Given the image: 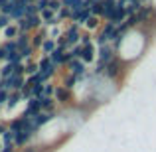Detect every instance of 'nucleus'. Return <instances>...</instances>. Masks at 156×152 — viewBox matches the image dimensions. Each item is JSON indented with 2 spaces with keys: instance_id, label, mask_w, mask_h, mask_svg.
Returning <instances> with one entry per match:
<instances>
[{
  "instance_id": "15",
  "label": "nucleus",
  "mask_w": 156,
  "mask_h": 152,
  "mask_svg": "<svg viewBox=\"0 0 156 152\" xmlns=\"http://www.w3.org/2000/svg\"><path fill=\"white\" fill-rule=\"evenodd\" d=\"M0 79H2V77H0Z\"/></svg>"
},
{
  "instance_id": "11",
  "label": "nucleus",
  "mask_w": 156,
  "mask_h": 152,
  "mask_svg": "<svg viewBox=\"0 0 156 152\" xmlns=\"http://www.w3.org/2000/svg\"><path fill=\"white\" fill-rule=\"evenodd\" d=\"M18 152H44V148L40 144H30V146H26V148H22V150H18Z\"/></svg>"
},
{
  "instance_id": "1",
  "label": "nucleus",
  "mask_w": 156,
  "mask_h": 152,
  "mask_svg": "<svg viewBox=\"0 0 156 152\" xmlns=\"http://www.w3.org/2000/svg\"><path fill=\"white\" fill-rule=\"evenodd\" d=\"M156 28H134L129 30L125 36L119 38V46H117V57L122 61L125 65H134L148 50L150 42H152Z\"/></svg>"
},
{
  "instance_id": "4",
  "label": "nucleus",
  "mask_w": 156,
  "mask_h": 152,
  "mask_svg": "<svg viewBox=\"0 0 156 152\" xmlns=\"http://www.w3.org/2000/svg\"><path fill=\"white\" fill-rule=\"evenodd\" d=\"M65 71L71 73L73 77H77V79H83V77H87V73H89V65H85L81 59H71L67 65H65Z\"/></svg>"
},
{
  "instance_id": "9",
  "label": "nucleus",
  "mask_w": 156,
  "mask_h": 152,
  "mask_svg": "<svg viewBox=\"0 0 156 152\" xmlns=\"http://www.w3.org/2000/svg\"><path fill=\"white\" fill-rule=\"evenodd\" d=\"M55 50H57V42H55V40H51V38H48L46 42L42 44V48H40V53L46 55V57H50Z\"/></svg>"
},
{
  "instance_id": "8",
  "label": "nucleus",
  "mask_w": 156,
  "mask_h": 152,
  "mask_svg": "<svg viewBox=\"0 0 156 152\" xmlns=\"http://www.w3.org/2000/svg\"><path fill=\"white\" fill-rule=\"evenodd\" d=\"M20 36V28L16 22H12L8 28H4L2 30V42H14L16 38Z\"/></svg>"
},
{
  "instance_id": "16",
  "label": "nucleus",
  "mask_w": 156,
  "mask_h": 152,
  "mask_svg": "<svg viewBox=\"0 0 156 152\" xmlns=\"http://www.w3.org/2000/svg\"><path fill=\"white\" fill-rule=\"evenodd\" d=\"M0 46H2V44H0Z\"/></svg>"
},
{
  "instance_id": "13",
  "label": "nucleus",
  "mask_w": 156,
  "mask_h": 152,
  "mask_svg": "<svg viewBox=\"0 0 156 152\" xmlns=\"http://www.w3.org/2000/svg\"><path fill=\"white\" fill-rule=\"evenodd\" d=\"M140 4H150V0H138Z\"/></svg>"
},
{
  "instance_id": "2",
  "label": "nucleus",
  "mask_w": 156,
  "mask_h": 152,
  "mask_svg": "<svg viewBox=\"0 0 156 152\" xmlns=\"http://www.w3.org/2000/svg\"><path fill=\"white\" fill-rule=\"evenodd\" d=\"M126 71H129V65H125L119 57H115L113 61L105 65V77H109L111 81H117V83L122 85V79L126 77Z\"/></svg>"
},
{
  "instance_id": "3",
  "label": "nucleus",
  "mask_w": 156,
  "mask_h": 152,
  "mask_svg": "<svg viewBox=\"0 0 156 152\" xmlns=\"http://www.w3.org/2000/svg\"><path fill=\"white\" fill-rule=\"evenodd\" d=\"M81 34H83V30H81L79 26H75V24H65L63 26V40H65V46L71 50V48L79 46V40H81Z\"/></svg>"
},
{
  "instance_id": "10",
  "label": "nucleus",
  "mask_w": 156,
  "mask_h": 152,
  "mask_svg": "<svg viewBox=\"0 0 156 152\" xmlns=\"http://www.w3.org/2000/svg\"><path fill=\"white\" fill-rule=\"evenodd\" d=\"M12 24V18L10 16H4V14H0V32L4 30V28H8Z\"/></svg>"
},
{
  "instance_id": "7",
  "label": "nucleus",
  "mask_w": 156,
  "mask_h": 152,
  "mask_svg": "<svg viewBox=\"0 0 156 152\" xmlns=\"http://www.w3.org/2000/svg\"><path fill=\"white\" fill-rule=\"evenodd\" d=\"M101 28H103V20H101L99 16H93V14H91V18L85 22V26L81 28V30L87 32V34H93V36H95L97 32L101 30Z\"/></svg>"
},
{
  "instance_id": "14",
  "label": "nucleus",
  "mask_w": 156,
  "mask_h": 152,
  "mask_svg": "<svg viewBox=\"0 0 156 152\" xmlns=\"http://www.w3.org/2000/svg\"><path fill=\"white\" fill-rule=\"evenodd\" d=\"M2 148H4V144H2V138H0V152H2Z\"/></svg>"
},
{
  "instance_id": "6",
  "label": "nucleus",
  "mask_w": 156,
  "mask_h": 152,
  "mask_svg": "<svg viewBox=\"0 0 156 152\" xmlns=\"http://www.w3.org/2000/svg\"><path fill=\"white\" fill-rule=\"evenodd\" d=\"M79 59L83 61L85 65H93L97 61V46L91 44V46H81V55Z\"/></svg>"
},
{
  "instance_id": "12",
  "label": "nucleus",
  "mask_w": 156,
  "mask_h": 152,
  "mask_svg": "<svg viewBox=\"0 0 156 152\" xmlns=\"http://www.w3.org/2000/svg\"><path fill=\"white\" fill-rule=\"evenodd\" d=\"M8 130V122H0V138H2V134Z\"/></svg>"
},
{
  "instance_id": "5",
  "label": "nucleus",
  "mask_w": 156,
  "mask_h": 152,
  "mask_svg": "<svg viewBox=\"0 0 156 152\" xmlns=\"http://www.w3.org/2000/svg\"><path fill=\"white\" fill-rule=\"evenodd\" d=\"M115 57H117V50H115L113 44H107V46H101L97 48V61H101V63H109V61H113Z\"/></svg>"
}]
</instances>
